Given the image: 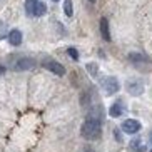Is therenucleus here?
<instances>
[{
	"label": "nucleus",
	"mask_w": 152,
	"mask_h": 152,
	"mask_svg": "<svg viewBox=\"0 0 152 152\" xmlns=\"http://www.w3.org/2000/svg\"><path fill=\"white\" fill-rule=\"evenodd\" d=\"M45 12H47V7H45V4L44 2H37V5H35V9H34V15L35 17H40V15H44Z\"/></svg>",
	"instance_id": "obj_11"
},
{
	"label": "nucleus",
	"mask_w": 152,
	"mask_h": 152,
	"mask_svg": "<svg viewBox=\"0 0 152 152\" xmlns=\"http://www.w3.org/2000/svg\"><path fill=\"white\" fill-rule=\"evenodd\" d=\"M64 12H65L67 17H72V14H74V10H72V0H65L64 2Z\"/></svg>",
	"instance_id": "obj_13"
},
{
	"label": "nucleus",
	"mask_w": 152,
	"mask_h": 152,
	"mask_svg": "<svg viewBox=\"0 0 152 152\" xmlns=\"http://www.w3.org/2000/svg\"><path fill=\"white\" fill-rule=\"evenodd\" d=\"M52 2H58V0H52Z\"/></svg>",
	"instance_id": "obj_17"
},
{
	"label": "nucleus",
	"mask_w": 152,
	"mask_h": 152,
	"mask_svg": "<svg viewBox=\"0 0 152 152\" xmlns=\"http://www.w3.org/2000/svg\"><path fill=\"white\" fill-rule=\"evenodd\" d=\"M102 87L105 89V92H107L109 95H112V94H115L117 90H119V82H117L115 77H107V79H104Z\"/></svg>",
	"instance_id": "obj_2"
},
{
	"label": "nucleus",
	"mask_w": 152,
	"mask_h": 152,
	"mask_svg": "<svg viewBox=\"0 0 152 152\" xmlns=\"http://www.w3.org/2000/svg\"><path fill=\"white\" fill-rule=\"evenodd\" d=\"M89 2H95V0H89Z\"/></svg>",
	"instance_id": "obj_18"
},
{
	"label": "nucleus",
	"mask_w": 152,
	"mask_h": 152,
	"mask_svg": "<svg viewBox=\"0 0 152 152\" xmlns=\"http://www.w3.org/2000/svg\"><path fill=\"white\" fill-rule=\"evenodd\" d=\"M122 130H124L125 134H135L140 130V124L134 119H129V121H124L122 122Z\"/></svg>",
	"instance_id": "obj_4"
},
{
	"label": "nucleus",
	"mask_w": 152,
	"mask_h": 152,
	"mask_svg": "<svg viewBox=\"0 0 152 152\" xmlns=\"http://www.w3.org/2000/svg\"><path fill=\"white\" fill-rule=\"evenodd\" d=\"M129 149L132 152H144V151H145V144H144L140 139H135V140H132V142H130Z\"/></svg>",
	"instance_id": "obj_9"
},
{
	"label": "nucleus",
	"mask_w": 152,
	"mask_h": 152,
	"mask_svg": "<svg viewBox=\"0 0 152 152\" xmlns=\"http://www.w3.org/2000/svg\"><path fill=\"white\" fill-rule=\"evenodd\" d=\"M109 114H110V117H121L122 114H124V104H122V102H115L110 107Z\"/></svg>",
	"instance_id": "obj_7"
},
{
	"label": "nucleus",
	"mask_w": 152,
	"mask_h": 152,
	"mask_svg": "<svg viewBox=\"0 0 152 152\" xmlns=\"http://www.w3.org/2000/svg\"><path fill=\"white\" fill-rule=\"evenodd\" d=\"M67 54L70 55V57L74 58V60H77V58H79V52H77V50L74 49V47H70V49L67 50Z\"/></svg>",
	"instance_id": "obj_14"
},
{
	"label": "nucleus",
	"mask_w": 152,
	"mask_h": 152,
	"mask_svg": "<svg viewBox=\"0 0 152 152\" xmlns=\"http://www.w3.org/2000/svg\"><path fill=\"white\" fill-rule=\"evenodd\" d=\"M80 134L84 139L87 140H94V139L100 137V119H94V117H89L87 121L82 124Z\"/></svg>",
	"instance_id": "obj_1"
},
{
	"label": "nucleus",
	"mask_w": 152,
	"mask_h": 152,
	"mask_svg": "<svg viewBox=\"0 0 152 152\" xmlns=\"http://www.w3.org/2000/svg\"><path fill=\"white\" fill-rule=\"evenodd\" d=\"M44 67L47 69V70L54 72L55 75H64V74H65L64 65L58 64V62H55V60H44Z\"/></svg>",
	"instance_id": "obj_3"
},
{
	"label": "nucleus",
	"mask_w": 152,
	"mask_h": 152,
	"mask_svg": "<svg viewBox=\"0 0 152 152\" xmlns=\"http://www.w3.org/2000/svg\"><path fill=\"white\" fill-rule=\"evenodd\" d=\"M34 67H35V60L34 58H20L15 64L17 70H28V69H34Z\"/></svg>",
	"instance_id": "obj_5"
},
{
	"label": "nucleus",
	"mask_w": 152,
	"mask_h": 152,
	"mask_svg": "<svg viewBox=\"0 0 152 152\" xmlns=\"http://www.w3.org/2000/svg\"><path fill=\"white\" fill-rule=\"evenodd\" d=\"M87 70L95 75V74H97V65H95V64H89V65H87Z\"/></svg>",
	"instance_id": "obj_15"
},
{
	"label": "nucleus",
	"mask_w": 152,
	"mask_h": 152,
	"mask_svg": "<svg viewBox=\"0 0 152 152\" xmlns=\"http://www.w3.org/2000/svg\"><path fill=\"white\" fill-rule=\"evenodd\" d=\"M39 0H27L25 2V10H27L28 15H34V9H35V5Z\"/></svg>",
	"instance_id": "obj_12"
},
{
	"label": "nucleus",
	"mask_w": 152,
	"mask_h": 152,
	"mask_svg": "<svg viewBox=\"0 0 152 152\" xmlns=\"http://www.w3.org/2000/svg\"><path fill=\"white\" fill-rule=\"evenodd\" d=\"M87 152H92V151H87Z\"/></svg>",
	"instance_id": "obj_19"
},
{
	"label": "nucleus",
	"mask_w": 152,
	"mask_h": 152,
	"mask_svg": "<svg viewBox=\"0 0 152 152\" xmlns=\"http://www.w3.org/2000/svg\"><path fill=\"white\" fill-rule=\"evenodd\" d=\"M127 90H129L132 95H139L142 92V84H140V82H129V84H127Z\"/></svg>",
	"instance_id": "obj_10"
},
{
	"label": "nucleus",
	"mask_w": 152,
	"mask_h": 152,
	"mask_svg": "<svg viewBox=\"0 0 152 152\" xmlns=\"http://www.w3.org/2000/svg\"><path fill=\"white\" fill-rule=\"evenodd\" d=\"M151 152H152V151H151Z\"/></svg>",
	"instance_id": "obj_20"
},
{
	"label": "nucleus",
	"mask_w": 152,
	"mask_h": 152,
	"mask_svg": "<svg viewBox=\"0 0 152 152\" xmlns=\"http://www.w3.org/2000/svg\"><path fill=\"white\" fill-rule=\"evenodd\" d=\"M100 34H102L104 40H110V32H109V22L107 18H100Z\"/></svg>",
	"instance_id": "obj_8"
},
{
	"label": "nucleus",
	"mask_w": 152,
	"mask_h": 152,
	"mask_svg": "<svg viewBox=\"0 0 152 152\" xmlns=\"http://www.w3.org/2000/svg\"><path fill=\"white\" fill-rule=\"evenodd\" d=\"M9 42L12 45H15V47L20 45V44H22V32H20V30H12L9 34Z\"/></svg>",
	"instance_id": "obj_6"
},
{
	"label": "nucleus",
	"mask_w": 152,
	"mask_h": 152,
	"mask_svg": "<svg viewBox=\"0 0 152 152\" xmlns=\"http://www.w3.org/2000/svg\"><path fill=\"white\" fill-rule=\"evenodd\" d=\"M4 72H5V67H4V65H0V75H2Z\"/></svg>",
	"instance_id": "obj_16"
}]
</instances>
